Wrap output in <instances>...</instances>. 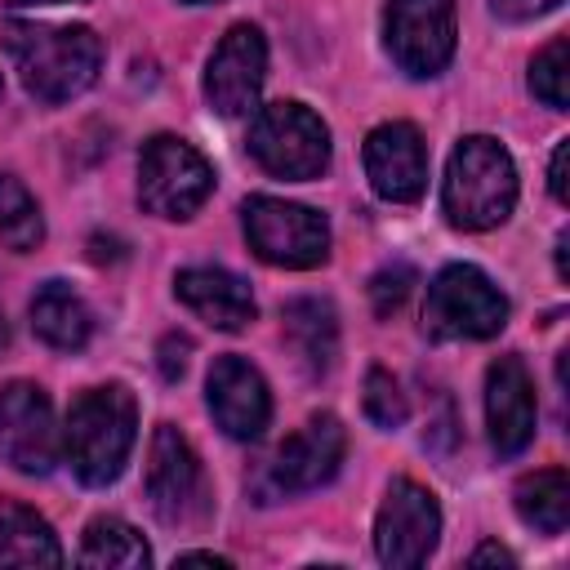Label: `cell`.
<instances>
[{
	"mask_svg": "<svg viewBox=\"0 0 570 570\" xmlns=\"http://www.w3.org/2000/svg\"><path fill=\"white\" fill-rule=\"evenodd\" d=\"M0 40L40 102H71L102 71V40L89 27H53V22H4Z\"/></svg>",
	"mask_w": 570,
	"mask_h": 570,
	"instance_id": "cell-1",
	"label": "cell"
},
{
	"mask_svg": "<svg viewBox=\"0 0 570 570\" xmlns=\"http://www.w3.org/2000/svg\"><path fill=\"white\" fill-rule=\"evenodd\" d=\"M134 436H138V405L129 387L107 383L71 401L62 428V454L85 485H111L129 463Z\"/></svg>",
	"mask_w": 570,
	"mask_h": 570,
	"instance_id": "cell-2",
	"label": "cell"
},
{
	"mask_svg": "<svg viewBox=\"0 0 570 570\" xmlns=\"http://www.w3.org/2000/svg\"><path fill=\"white\" fill-rule=\"evenodd\" d=\"M512 205H517V165L503 151V142L485 134L459 138L441 183V209L450 227L490 232L512 214Z\"/></svg>",
	"mask_w": 570,
	"mask_h": 570,
	"instance_id": "cell-3",
	"label": "cell"
},
{
	"mask_svg": "<svg viewBox=\"0 0 570 570\" xmlns=\"http://www.w3.org/2000/svg\"><path fill=\"white\" fill-rule=\"evenodd\" d=\"M508 325V298L499 285L472 267V263H450L432 276L428 303H423V330L432 338H494Z\"/></svg>",
	"mask_w": 570,
	"mask_h": 570,
	"instance_id": "cell-4",
	"label": "cell"
},
{
	"mask_svg": "<svg viewBox=\"0 0 570 570\" xmlns=\"http://www.w3.org/2000/svg\"><path fill=\"white\" fill-rule=\"evenodd\" d=\"M249 156L276 178L307 183V178H321L330 165V129L303 102L258 107L249 125Z\"/></svg>",
	"mask_w": 570,
	"mask_h": 570,
	"instance_id": "cell-5",
	"label": "cell"
},
{
	"mask_svg": "<svg viewBox=\"0 0 570 570\" xmlns=\"http://www.w3.org/2000/svg\"><path fill=\"white\" fill-rule=\"evenodd\" d=\"M214 191V169L209 160L174 138V134H156L151 142H142L138 156V200L147 214L156 218H191Z\"/></svg>",
	"mask_w": 570,
	"mask_h": 570,
	"instance_id": "cell-6",
	"label": "cell"
},
{
	"mask_svg": "<svg viewBox=\"0 0 570 570\" xmlns=\"http://www.w3.org/2000/svg\"><path fill=\"white\" fill-rule=\"evenodd\" d=\"M240 214H245L249 249L272 267L307 272L330 258V223L316 209L281 196H249Z\"/></svg>",
	"mask_w": 570,
	"mask_h": 570,
	"instance_id": "cell-7",
	"label": "cell"
},
{
	"mask_svg": "<svg viewBox=\"0 0 570 570\" xmlns=\"http://www.w3.org/2000/svg\"><path fill=\"white\" fill-rule=\"evenodd\" d=\"M343 450H347L343 423L334 414H312L294 436H285L276 445V454L254 476V490L263 494L258 503H272V499H285V494H303V490L325 485L338 472Z\"/></svg>",
	"mask_w": 570,
	"mask_h": 570,
	"instance_id": "cell-8",
	"label": "cell"
},
{
	"mask_svg": "<svg viewBox=\"0 0 570 570\" xmlns=\"http://www.w3.org/2000/svg\"><path fill=\"white\" fill-rule=\"evenodd\" d=\"M441 539V508L436 494L410 476H396L374 517V552L392 570H414L432 557Z\"/></svg>",
	"mask_w": 570,
	"mask_h": 570,
	"instance_id": "cell-9",
	"label": "cell"
},
{
	"mask_svg": "<svg viewBox=\"0 0 570 570\" xmlns=\"http://www.w3.org/2000/svg\"><path fill=\"white\" fill-rule=\"evenodd\" d=\"M454 0H387L383 40L405 76H436L454 58Z\"/></svg>",
	"mask_w": 570,
	"mask_h": 570,
	"instance_id": "cell-10",
	"label": "cell"
},
{
	"mask_svg": "<svg viewBox=\"0 0 570 570\" xmlns=\"http://www.w3.org/2000/svg\"><path fill=\"white\" fill-rule=\"evenodd\" d=\"M0 450L27 476L53 472V463L62 454V436H58L53 405L40 383L13 379L0 387Z\"/></svg>",
	"mask_w": 570,
	"mask_h": 570,
	"instance_id": "cell-11",
	"label": "cell"
},
{
	"mask_svg": "<svg viewBox=\"0 0 570 570\" xmlns=\"http://www.w3.org/2000/svg\"><path fill=\"white\" fill-rule=\"evenodd\" d=\"M147 503L165 525H183L205 512V472L191 450V441L174 428L160 423L151 432L147 450Z\"/></svg>",
	"mask_w": 570,
	"mask_h": 570,
	"instance_id": "cell-12",
	"label": "cell"
},
{
	"mask_svg": "<svg viewBox=\"0 0 570 570\" xmlns=\"http://www.w3.org/2000/svg\"><path fill=\"white\" fill-rule=\"evenodd\" d=\"M267 80V40L258 27L236 22L205 62V98L218 116H245L258 107Z\"/></svg>",
	"mask_w": 570,
	"mask_h": 570,
	"instance_id": "cell-13",
	"label": "cell"
},
{
	"mask_svg": "<svg viewBox=\"0 0 570 570\" xmlns=\"http://www.w3.org/2000/svg\"><path fill=\"white\" fill-rule=\"evenodd\" d=\"M365 178L392 205H414L428 187V147L410 120H387L365 138Z\"/></svg>",
	"mask_w": 570,
	"mask_h": 570,
	"instance_id": "cell-14",
	"label": "cell"
},
{
	"mask_svg": "<svg viewBox=\"0 0 570 570\" xmlns=\"http://www.w3.org/2000/svg\"><path fill=\"white\" fill-rule=\"evenodd\" d=\"M205 401L214 423L232 441H258L263 428L272 423V392L263 374L245 356H218L205 379Z\"/></svg>",
	"mask_w": 570,
	"mask_h": 570,
	"instance_id": "cell-15",
	"label": "cell"
},
{
	"mask_svg": "<svg viewBox=\"0 0 570 570\" xmlns=\"http://www.w3.org/2000/svg\"><path fill=\"white\" fill-rule=\"evenodd\" d=\"M534 423H539V401H534V383L521 356H499L485 370V428H490V445L494 454L512 459L534 441Z\"/></svg>",
	"mask_w": 570,
	"mask_h": 570,
	"instance_id": "cell-16",
	"label": "cell"
},
{
	"mask_svg": "<svg viewBox=\"0 0 570 570\" xmlns=\"http://www.w3.org/2000/svg\"><path fill=\"white\" fill-rule=\"evenodd\" d=\"M174 294L214 330H245L258 312L249 285L223 267H183L174 276Z\"/></svg>",
	"mask_w": 570,
	"mask_h": 570,
	"instance_id": "cell-17",
	"label": "cell"
},
{
	"mask_svg": "<svg viewBox=\"0 0 570 570\" xmlns=\"http://www.w3.org/2000/svg\"><path fill=\"white\" fill-rule=\"evenodd\" d=\"M31 330L58 352H80L94 334V312L67 281H45L31 294Z\"/></svg>",
	"mask_w": 570,
	"mask_h": 570,
	"instance_id": "cell-18",
	"label": "cell"
},
{
	"mask_svg": "<svg viewBox=\"0 0 570 570\" xmlns=\"http://www.w3.org/2000/svg\"><path fill=\"white\" fill-rule=\"evenodd\" d=\"M285 338L294 356L307 365V374H325L338 356V316L330 298H289L285 312Z\"/></svg>",
	"mask_w": 570,
	"mask_h": 570,
	"instance_id": "cell-19",
	"label": "cell"
},
{
	"mask_svg": "<svg viewBox=\"0 0 570 570\" xmlns=\"http://www.w3.org/2000/svg\"><path fill=\"white\" fill-rule=\"evenodd\" d=\"M0 561L4 566H62V543L40 512L0 499Z\"/></svg>",
	"mask_w": 570,
	"mask_h": 570,
	"instance_id": "cell-20",
	"label": "cell"
},
{
	"mask_svg": "<svg viewBox=\"0 0 570 570\" xmlns=\"http://www.w3.org/2000/svg\"><path fill=\"white\" fill-rule=\"evenodd\" d=\"M512 503H517V517L539 530V534H561L566 521H570V476L566 468H539V472H525L512 490Z\"/></svg>",
	"mask_w": 570,
	"mask_h": 570,
	"instance_id": "cell-21",
	"label": "cell"
},
{
	"mask_svg": "<svg viewBox=\"0 0 570 570\" xmlns=\"http://www.w3.org/2000/svg\"><path fill=\"white\" fill-rule=\"evenodd\" d=\"M151 561L142 534L120 517H94L85 525L80 566H111V570H142Z\"/></svg>",
	"mask_w": 570,
	"mask_h": 570,
	"instance_id": "cell-22",
	"label": "cell"
},
{
	"mask_svg": "<svg viewBox=\"0 0 570 570\" xmlns=\"http://www.w3.org/2000/svg\"><path fill=\"white\" fill-rule=\"evenodd\" d=\"M40 240H45V218L36 196L13 174H0V245H9L13 254H31Z\"/></svg>",
	"mask_w": 570,
	"mask_h": 570,
	"instance_id": "cell-23",
	"label": "cell"
},
{
	"mask_svg": "<svg viewBox=\"0 0 570 570\" xmlns=\"http://www.w3.org/2000/svg\"><path fill=\"white\" fill-rule=\"evenodd\" d=\"M530 89L552 111H566V102H570V40L566 36H557L552 45H543L534 53V62H530Z\"/></svg>",
	"mask_w": 570,
	"mask_h": 570,
	"instance_id": "cell-24",
	"label": "cell"
},
{
	"mask_svg": "<svg viewBox=\"0 0 570 570\" xmlns=\"http://www.w3.org/2000/svg\"><path fill=\"white\" fill-rule=\"evenodd\" d=\"M365 419L374 423V428H401L405 423V414H410V405H405V392L396 387V379L387 374V370H365Z\"/></svg>",
	"mask_w": 570,
	"mask_h": 570,
	"instance_id": "cell-25",
	"label": "cell"
},
{
	"mask_svg": "<svg viewBox=\"0 0 570 570\" xmlns=\"http://www.w3.org/2000/svg\"><path fill=\"white\" fill-rule=\"evenodd\" d=\"M410 289H414V267L392 263V267L374 272V281H370V303H374V316H392V312H401V303L410 298Z\"/></svg>",
	"mask_w": 570,
	"mask_h": 570,
	"instance_id": "cell-26",
	"label": "cell"
},
{
	"mask_svg": "<svg viewBox=\"0 0 570 570\" xmlns=\"http://www.w3.org/2000/svg\"><path fill=\"white\" fill-rule=\"evenodd\" d=\"M187 352H191V338H187V334H165V338H160L156 356H160V374H165L169 383L183 379V370H187Z\"/></svg>",
	"mask_w": 570,
	"mask_h": 570,
	"instance_id": "cell-27",
	"label": "cell"
},
{
	"mask_svg": "<svg viewBox=\"0 0 570 570\" xmlns=\"http://www.w3.org/2000/svg\"><path fill=\"white\" fill-rule=\"evenodd\" d=\"M561 0H490V9L499 18H512V22H525V18H539L548 9H557Z\"/></svg>",
	"mask_w": 570,
	"mask_h": 570,
	"instance_id": "cell-28",
	"label": "cell"
},
{
	"mask_svg": "<svg viewBox=\"0 0 570 570\" xmlns=\"http://www.w3.org/2000/svg\"><path fill=\"white\" fill-rule=\"evenodd\" d=\"M566 156H570V138H561V142H557L552 165H548V191H552L557 200H566Z\"/></svg>",
	"mask_w": 570,
	"mask_h": 570,
	"instance_id": "cell-29",
	"label": "cell"
},
{
	"mask_svg": "<svg viewBox=\"0 0 570 570\" xmlns=\"http://www.w3.org/2000/svg\"><path fill=\"white\" fill-rule=\"evenodd\" d=\"M468 561H472V566H512L517 557H512L508 548H499V543H481V548H476Z\"/></svg>",
	"mask_w": 570,
	"mask_h": 570,
	"instance_id": "cell-30",
	"label": "cell"
},
{
	"mask_svg": "<svg viewBox=\"0 0 570 570\" xmlns=\"http://www.w3.org/2000/svg\"><path fill=\"white\" fill-rule=\"evenodd\" d=\"M566 245H570V236L561 232V236H557V276H561V281H570V263H566Z\"/></svg>",
	"mask_w": 570,
	"mask_h": 570,
	"instance_id": "cell-31",
	"label": "cell"
},
{
	"mask_svg": "<svg viewBox=\"0 0 570 570\" xmlns=\"http://www.w3.org/2000/svg\"><path fill=\"white\" fill-rule=\"evenodd\" d=\"M178 561H205V566H232L227 557H214V552H183Z\"/></svg>",
	"mask_w": 570,
	"mask_h": 570,
	"instance_id": "cell-32",
	"label": "cell"
},
{
	"mask_svg": "<svg viewBox=\"0 0 570 570\" xmlns=\"http://www.w3.org/2000/svg\"><path fill=\"white\" fill-rule=\"evenodd\" d=\"M183 4H214V0H183Z\"/></svg>",
	"mask_w": 570,
	"mask_h": 570,
	"instance_id": "cell-33",
	"label": "cell"
},
{
	"mask_svg": "<svg viewBox=\"0 0 570 570\" xmlns=\"http://www.w3.org/2000/svg\"><path fill=\"white\" fill-rule=\"evenodd\" d=\"M22 4H31V0H22ZM36 4H53V0H36Z\"/></svg>",
	"mask_w": 570,
	"mask_h": 570,
	"instance_id": "cell-34",
	"label": "cell"
}]
</instances>
